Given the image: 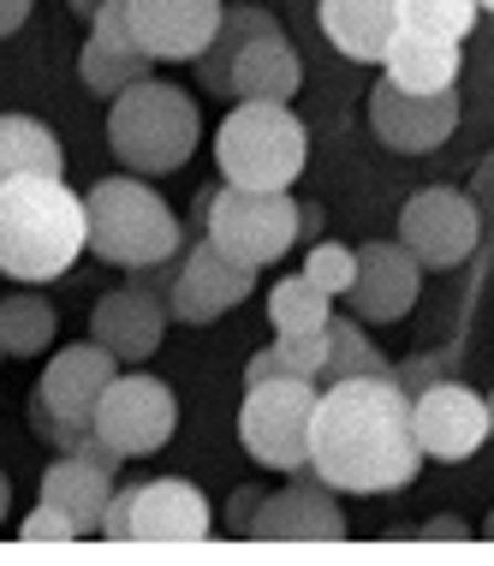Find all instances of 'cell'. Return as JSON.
<instances>
[{"label":"cell","mask_w":494,"mask_h":566,"mask_svg":"<svg viewBox=\"0 0 494 566\" xmlns=\"http://www.w3.org/2000/svg\"><path fill=\"white\" fill-rule=\"evenodd\" d=\"M423 465L399 376H346L316 394L311 471L334 495H393Z\"/></svg>","instance_id":"6da1fadb"},{"label":"cell","mask_w":494,"mask_h":566,"mask_svg":"<svg viewBox=\"0 0 494 566\" xmlns=\"http://www.w3.org/2000/svg\"><path fill=\"white\" fill-rule=\"evenodd\" d=\"M90 251L84 197L66 191L54 174H19L0 186V274L24 286H42L66 274Z\"/></svg>","instance_id":"7a4b0ae2"},{"label":"cell","mask_w":494,"mask_h":566,"mask_svg":"<svg viewBox=\"0 0 494 566\" xmlns=\"http://www.w3.org/2000/svg\"><path fill=\"white\" fill-rule=\"evenodd\" d=\"M84 216H90V251L114 269L137 274V269H156V263L185 251L174 209L161 203V191L144 186V174L96 179L84 191Z\"/></svg>","instance_id":"3957f363"},{"label":"cell","mask_w":494,"mask_h":566,"mask_svg":"<svg viewBox=\"0 0 494 566\" xmlns=\"http://www.w3.org/2000/svg\"><path fill=\"white\" fill-rule=\"evenodd\" d=\"M197 132H203L197 102L174 84H156V78L119 90L114 108H107V149L144 179L149 174H174V167L191 161Z\"/></svg>","instance_id":"277c9868"},{"label":"cell","mask_w":494,"mask_h":566,"mask_svg":"<svg viewBox=\"0 0 494 566\" xmlns=\"http://www.w3.org/2000/svg\"><path fill=\"white\" fill-rule=\"evenodd\" d=\"M304 119L286 102H239L214 132V161L227 186L244 191H286L304 174Z\"/></svg>","instance_id":"5b68a950"},{"label":"cell","mask_w":494,"mask_h":566,"mask_svg":"<svg viewBox=\"0 0 494 566\" xmlns=\"http://www.w3.org/2000/svg\"><path fill=\"white\" fill-rule=\"evenodd\" d=\"M203 239L244 269H269L298 244V203L286 191H244V186L209 191Z\"/></svg>","instance_id":"8992f818"},{"label":"cell","mask_w":494,"mask_h":566,"mask_svg":"<svg viewBox=\"0 0 494 566\" xmlns=\"http://www.w3.org/2000/svg\"><path fill=\"white\" fill-rule=\"evenodd\" d=\"M311 418H316V381H304V376L256 381L239 411L244 453L256 465H274V471L298 478V471H311Z\"/></svg>","instance_id":"52a82bcc"},{"label":"cell","mask_w":494,"mask_h":566,"mask_svg":"<svg viewBox=\"0 0 494 566\" xmlns=\"http://www.w3.org/2000/svg\"><path fill=\"white\" fill-rule=\"evenodd\" d=\"M214 531L203 489L179 483V478H156V483H132L114 489L102 513V537L114 543H203Z\"/></svg>","instance_id":"ba28073f"},{"label":"cell","mask_w":494,"mask_h":566,"mask_svg":"<svg viewBox=\"0 0 494 566\" xmlns=\"http://www.w3.org/2000/svg\"><path fill=\"white\" fill-rule=\"evenodd\" d=\"M174 430H179V400L161 376H126L119 370L107 381V394L96 406V436L107 448H119L126 459H144V453H161Z\"/></svg>","instance_id":"9c48e42d"},{"label":"cell","mask_w":494,"mask_h":566,"mask_svg":"<svg viewBox=\"0 0 494 566\" xmlns=\"http://www.w3.org/2000/svg\"><path fill=\"white\" fill-rule=\"evenodd\" d=\"M476 239H483L476 203L465 191H453V186H429V191H417L411 203L399 209V244H406L423 269L465 263V256L476 251Z\"/></svg>","instance_id":"30bf717a"},{"label":"cell","mask_w":494,"mask_h":566,"mask_svg":"<svg viewBox=\"0 0 494 566\" xmlns=\"http://www.w3.org/2000/svg\"><path fill=\"white\" fill-rule=\"evenodd\" d=\"M256 286V269L233 263L227 251H214L209 239H197L191 251L179 256V274L167 281V316H179V323H214V316H227L233 304L251 298Z\"/></svg>","instance_id":"8fae6325"},{"label":"cell","mask_w":494,"mask_h":566,"mask_svg":"<svg viewBox=\"0 0 494 566\" xmlns=\"http://www.w3.org/2000/svg\"><path fill=\"white\" fill-rule=\"evenodd\" d=\"M221 12V0H126V30L132 49L149 60H203Z\"/></svg>","instance_id":"7c38bea8"},{"label":"cell","mask_w":494,"mask_h":566,"mask_svg":"<svg viewBox=\"0 0 494 566\" xmlns=\"http://www.w3.org/2000/svg\"><path fill=\"white\" fill-rule=\"evenodd\" d=\"M369 126H376V137L393 156H429V149H441L446 137H453L459 96L453 90H441V96H411V90H399L393 78H381L369 90Z\"/></svg>","instance_id":"4fadbf2b"},{"label":"cell","mask_w":494,"mask_h":566,"mask_svg":"<svg viewBox=\"0 0 494 566\" xmlns=\"http://www.w3.org/2000/svg\"><path fill=\"white\" fill-rule=\"evenodd\" d=\"M411 423L423 459H471L488 441V400L465 381H429L411 400Z\"/></svg>","instance_id":"5bb4252c"},{"label":"cell","mask_w":494,"mask_h":566,"mask_svg":"<svg viewBox=\"0 0 494 566\" xmlns=\"http://www.w3.org/2000/svg\"><path fill=\"white\" fill-rule=\"evenodd\" d=\"M346 531H351L346 513H339L334 489L316 471H298V483L269 495L251 518V537H269V543H339Z\"/></svg>","instance_id":"9a60e30c"},{"label":"cell","mask_w":494,"mask_h":566,"mask_svg":"<svg viewBox=\"0 0 494 566\" xmlns=\"http://www.w3.org/2000/svg\"><path fill=\"white\" fill-rule=\"evenodd\" d=\"M423 293V263L399 239L364 244L358 251V281H351V316L358 323H399Z\"/></svg>","instance_id":"2e32d148"},{"label":"cell","mask_w":494,"mask_h":566,"mask_svg":"<svg viewBox=\"0 0 494 566\" xmlns=\"http://www.w3.org/2000/svg\"><path fill=\"white\" fill-rule=\"evenodd\" d=\"M90 334H96V346H107L119 364L156 358V346H161V334H167V298L149 293V286H119V293H107L96 304Z\"/></svg>","instance_id":"e0dca14e"},{"label":"cell","mask_w":494,"mask_h":566,"mask_svg":"<svg viewBox=\"0 0 494 566\" xmlns=\"http://www.w3.org/2000/svg\"><path fill=\"white\" fill-rule=\"evenodd\" d=\"M119 376V358L107 346H66V352H54V364L42 370V388H36V400L60 411V418H78V423H96V406H102V394H107V381Z\"/></svg>","instance_id":"ac0fdd59"},{"label":"cell","mask_w":494,"mask_h":566,"mask_svg":"<svg viewBox=\"0 0 494 566\" xmlns=\"http://www.w3.org/2000/svg\"><path fill=\"white\" fill-rule=\"evenodd\" d=\"M322 30L346 60L381 66L399 36V0H322Z\"/></svg>","instance_id":"d6986e66"},{"label":"cell","mask_w":494,"mask_h":566,"mask_svg":"<svg viewBox=\"0 0 494 566\" xmlns=\"http://www.w3.org/2000/svg\"><path fill=\"white\" fill-rule=\"evenodd\" d=\"M298 84H304V66H298V54H292L286 30L256 36L251 49H239L233 72H227V96L233 102H292Z\"/></svg>","instance_id":"ffe728a7"},{"label":"cell","mask_w":494,"mask_h":566,"mask_svg":"<svg viewBox=\"0 0 494 566\" xmlns=\"http://www.w3.org/2000/svg\"><path fill=\"white\" fill-rule=\"evenodd\" d=\"M42 501L78 518L84 537H102V513H107V501H114V471L90 465L78 453H60L54 465L42 471Z\"/></svg>","instance_id":"44dd1931"},{"label":"cell","mask_w":494,"mask_h":566,"mask_svg":"<svg viewBox=\"0 0 494 566\" xmlns=\"http://www.w3.org/2000/svg\"><path fill=\"white\" fill-rule=\"evenodd\" d=\"M381 66H388V78L399 90H411V96H441V90L459 84V42L423 36V30L399 24V36H393V49Z\"/></svg>","instance_id":"7402d4cb"},{"label":"cell","mask_w":494,"mask_h":566,"mask_svg":"<svg viewBox=\"0 0 494 566\" xmlns=\"http://www.w3.org/2000/svg\"><path fill=\"white\" fill-rule=\"evenodd\" d=\"M19 174H54L66 179V149L60 137L30 114H0V186Z\"/></svg>","instance_id":"603a6c76"},{"label":"cell","mask_w":494,"mask_h":566,"mask_svg":"<svg viewBox=\"0 0 494 566\" xmlns=\"http://www.w3.org/2000/svg\"><path fill=\"white\" fill-rule=\"evenodd\" d=\"M274 30H281V24H274V12H262V7H227L221 12V30H214V42H209V54L197 60L203 84L227 96V72H233L239 49H251L256 36H274Z\"/></svg>","instance_id":"cb8c5ba5"},{"label":"cell","mask_w":494,"mask_h":566,"mask_svg":"<svg viewBox=\"0 0 494 566\" xmlns=\"http://www.w3.org/2000/svg\"><path fill=\"white\" fill-rule=\"evenodd\" d=\"M346 376H393V364L369 346L358 316H328V358H322V370H316V394L334 388V381H346Z\"/></svg>","instance_id":"d4e9b609"},{"label":"cell","mask_w":494,"mask_h":566,"mask_svg":"<svg viewBox=\"0 0 494 566\" xmlns=\"http://www.w3.org/2000/svg\"><path fill=\"white\" fill-rule=\"evenodd\" d=\"M54 346V304L42 293H12L0 298V352L7 358H36Z\"/></svg>","instance_id":"484cf974"},{"label":"cell","mask_w":494,"mask_h":566,"mask_svg":"<svg viewBox=\"0 0 494 566\" xmlns=\"http://www.w3.org/2000/svg\"><path fill=\"white\" fill-rule=\"evenodd\" d=\"M149 66H156L149 54L107 49V42H96V36H90V42H84V54H78V72H84V90H90V96H119V90L144 84V78H149Z\"/></svg>","instance_id":"4316f807"},{"label":"cell","mask_w":494,"mask_h":566,"mask_svg":"<svg viewBox=\"0 0 494 566\" xmlns=\"http://www.w3.org/2000/svg\"><path fill=\"white\" fill-rule=\"evenodd\" d=\"M328 316H334V298L322 293L311 274H292V281H281V286L269 293V323L281 328V334L328 328Z\"/></svg>","instance_id":"83f0119b"},{"label":"cell","mask_w":494,"mask_h":566,"mask_svg":"<svg viewBox=\"0 0 494 566\" xmlns=\"http://www.w3.org/2000/svg\"><path fill=\"white\" fill-rule=\"evenodd\" d=\"M476 0H399V24L423 30V36H446V42H465L476 24Z\"/></svg>","instance_id":"f1b7e54d"},{"label":"cell","mask_w":494,"mask_h":566,"mask_svg":"<svg viewBox=\"0 0 494 566\" xmlns=\"http://www.w3.org/2000/svg\"><path fill=\"white\" fill-rule=\"evenodd\" d=\"M322 358H328V328L281 334V340L269 346V364H274V376H304V381H316Z\"/></svg>","instance_id":"f546056e"},{"label":"cell","mask_w":494,"mask_h":566,"mask_svg":"<svg viewBox=\"0 0 494 566\" xmlns=\"http://www.w3.org/2000/svg\"><path fill=\"white\" fill-rule=\"evenodd\" d=\"M304 274H311V281H316L328 298H346L351 281H358V251H346V244H311Z\"/></svg>","instance_id":"4dcf8cb0"},{"label":"cell","mask_w":494,"mask_h":566,"mask_svg":"<svg viewBox=\"0 0 494 566\" xmlns=\"http://www.w3.org/2000/svg\"><path fill=\"white\" fill-rule=\"evenodd\" d=\"M78 537H84V525H78L72 513L49 507V501H42V507L24 518V543H78Z\"/></svg>","instance_id":"1f68e13d"},{"label":"cell","mask_w":494,"mask_h":566,"mask_svg":"<svg viewBox=\"0 0 494 566\" xmlns=\"http://www.w3.org/2000/svg\"><path fill=\"white\" fill-rule=\"evenodd\" d=\"M256 507H262V495H256V489H239V495H233V507H227V531H251Z\"/></svg>","instance_id":"d6a6232c"},{"label":"cell","mask_w":494,"mask_h":566,"mask_svg":"<svg viewBox=\"0 0 494 566\" xmlns=\"http://www.w3.org/2000/svg\"><path fill=\"white\" fill-rule=\"evenodd\" d=\"M465 518H453V513H441V518H429V525H423V537H435V543H453V537H465Z\"/></svg>","instance_id":"836d02e7"},{"label":"cell","mask_w":494,"mask_h":566,"mask_svg":"<svg viewBox=\"0 0 494 566\" xmlns=\"http://www.w3.org/2000/svg\"><path fill=\"white\" fill-rule=\"evenodd\" d=\"M30 19V0H0V36H12Z\"/></svg>","instance_id":"e575fe53"},{"label":"cell","mask_w":494,"mask_h":566,"mask_svg":"<svg viewBox=\"0 0 494 566\" xmlns=\"http://www.w3.org/2000/svg\"><path fill=\"white\" fill-rule=\"evenodd\" d=\"M66 7H72V12H78V19H96V12L107 7V0H66Z\"/></svg>","instance_id":"d590c367"},{"label":"cell","mask_w":494,"mask_h":566,"mask_svg":"<svg viewBox=\"0 0 494 566\" xmlns=\"http://www.w3.org/2000/svg\"><path fill=\"white\" fill-rule=\"evenodd\" d=\"M7 507H12V489H7V471H0V518H7Z\"/></svg>","instance_id":"8d00e7d4"},{"label":"cell","mask_w":494,"mask_h":566,"mask_svg":"<svg viewBox=\"0 0 494 566\" xmlns=\"http://www.w3.org/2000/svg\"><path fill=\"white\" fill-rule=\"evenodd\" d=\"M488 441H494V394H488Z\"/></svg>","instance_id":"74e56055"},{"label":"cell","mask_w":494,"mask_h":566,"mask_svg":"<svg viewBox=\"0 0 494 566\" xmlns=\"http://www.w3.org/2000/svg\"><path fill=\"white\" fill-rule=\"evenodd\" d=\"M476 7H483V12H494V0H476Z\"/></svg>","instance_id":"f35d334b"},{"label":"cell","mask_w":494,"mask_h":566,"mask_svg":"<svg viewBox=\"0 0 494 566\" xmlns=\"http://www.w3.org/2000/svg\"><path fill=\"white\" fill-rule=\"evenodd\" d=\"M483 531H488V537H494V513H488V525H483Z\"/></svg>","instance_id":"ab89813d"},{"label":"cell","mask_w":494,"mask_h":566,"mask_svg":"<svg viewBox=\"0 0 494 566\" xmlns=\"http://www.w3.org/2000/svg\"><path fill=\"white\" fill-rule=\"evenodd\" d=\"M0 358H7V352H0Z\"/></svg>","instance_id":"60d3db41"}]
</instances>
